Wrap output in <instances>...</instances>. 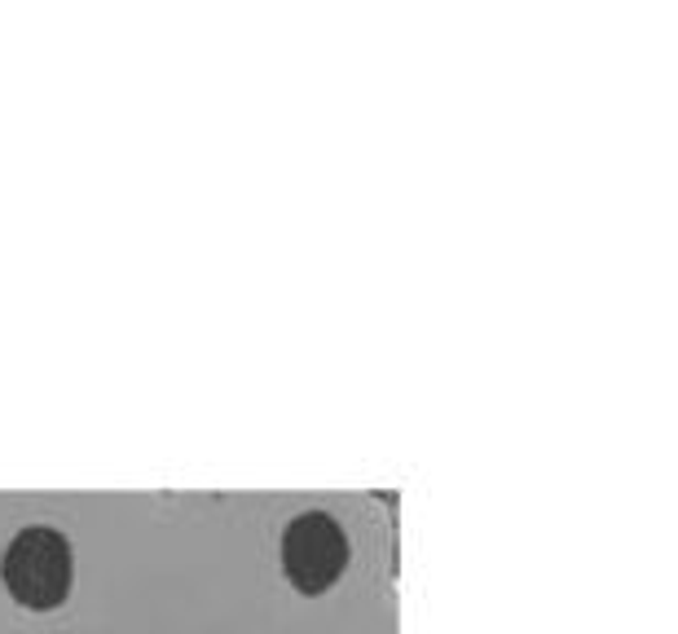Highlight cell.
Returning a JSON list of instances; mask_svg holds the SVG:
<instances>
[{
  "mask_svg": "<svg viewBox=\"0 0 678 634\" xmlns=\"http://www.w3.org/2000/svg\"><path fill=\"white\" fill-rule=\"evenodd\" d=\"M282 555H286V577L313 595V590H326L339 577V568H344V537H339L330 516H300L286 529Z\"/></svg>",
  "mask_w": 678,
  "mask_h": 634,
  "instance_id": "1",
  "label": "cell"
}]
</instances>
